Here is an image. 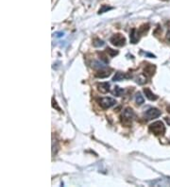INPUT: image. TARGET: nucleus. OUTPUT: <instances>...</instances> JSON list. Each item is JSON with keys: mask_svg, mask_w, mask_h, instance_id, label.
<instances>
[{"mask_svg": "<svg viewBox=\"0 0 170 187\" xmlns=\"http://www.w3.org/2000/svg\"><path fill=\"white\" fill-rule=\"evenodd\" d=\"M140 34L138 32L137 29H132L130 33V41L131 44H137L138 41L140 40Z\"/></svg>", "mask_w": 170, "mask_h": 187, "instance_id": "7", "label": "nucleus"}, {"mask_svg": "<svg viewBox=\"0 0 170 187\" xmlns=\"http://www.w3.org/2000/svg\"><path fill=\"white\" fill-rule=\"evenodd\" d=\"M63 34H64L63 32H57V33H56V36H57L58 38H59V37H63Z\"/></svg>", "mask_w": 170, "mask_h": 187, "instance_id": "22", "label": "nucleus"}, {"mask_svg": "<svg viewBox=\"0 0 170 187\" xmlns=\"http://www.w3.org/2000/svg\"><path fill=\"white\" fill-rule=\"evenodd\" d=\"M165 121L167 122V124L170 126V118H169V117H165Z\"/></svg>", "mask_w": 170, "mask_h": 187, "instance_id": "23", "label": "nucleus"}, {"mask_svg": "<svg viewBox=\"0 0 170 187\" xmlns=\"http://www.w3.org/2000/svg\"><path fill=\"white\" fill-rule=\"evenodd\" d=\"M104 45H105V42L98 38L93 39V46L95 47H100V46H103Z\"/></svg>", "mask_w": 170, "mask_h": 187, "instance_id": "13", "label": "nucleus"}, {"mask_svg": "<svg viewBox=\"0 0 170 187\" xmlns=\"http://www.w3.org/2000/svg\"><path fill=\"white\" fill-rule=\"evenodd\" d=\"M166 110H167V113H169V114H170V106H167Z\"/></svg>", "mask_w": 170, "mask_h": 187, "instance_id": "24", "label": "nucleus"}, {"mask_svg": "<svg viewBox=\"0 0 170 187\" xmlns=\"http://www.w3.org/2000/svg\"><path fill=\"white\" fill-rule=\"evenodd\" d=\"M149 24H143L141 27L138 29V32H139V34L140 35L142 36V35H144V34H146L148 30H149Z\"/></svg>", "mask_w": 170, "mask_h": 187, "instance_id": "12", "label": "nucleus"}, {"mask_svg": "<svg viewBox=\"0 0 170 187\" xmlns=\"http://www.w3.org/2000/svg\"><path fill=\"white\" fill-rule=\"evenodd\" d=\"M123 93H124V90L120 87H118V86H115L114 87V90L113 92V95L114 96H116V97H121L123 95Z\"/></svg>", "mask_w": 170, "mask_h": 187, "instance_id": "14", "label": "nucleus"}, {"mask_svg": "<svg viewBox=\"0 0 170 187\" xmlns=\"http://www.w3.org/2000/svg\"><path fill=\"white\" fill-rule=\"evenodd\" d=\"M110 75V71L106 70V67L105 68H102V69H99L97 73H96V76L97 78H100V79H104V78H107Z\"/></svg>", "mask_w": 170, "mask_h": 187, "instance_id": "11", "label": "nucleus"}, {"mask_svg": "<svg viewBox=\"0 0 170 187\" xmlns=\"http://www.w3.org/2000/svg\"><path fill=\"white\" fill-rule=\"evenodd\" d=\"M52 106H53V108H56L58 110H59V112H62V110H61V108H59L58 105H57V102L54 100V99H52Z\"/></svg>", "mask_w": 170, "mask_h": 187, "instance_id": "20", "label": "nucleus"}, {"mask_svg": "<svg viewBox=\"0 0 170 187\" xmlns=\"http://www.w3.org/2000/svg\"><path fill=\"white\" fill-rule=\"evenodd\" d=\"M106 52L110 56V57H114L118 54V51L117 50H114L112 48H110V47H107L106 48Z\"/></svg>", "mask_w": 170, "mask_h": 187, "instance_id": "18", "label": "nucleus"}, {"mask_svg": "<svg viewBox=\"0 0 170 187\" xmlns=\"http://www.w3.org/2000/svg\"><path fill=\"white\" fill-rule=\"evenodd\" d=\"M144 97L143 96L141 95V93H137V95H136V103H137L138 105H142L144 103Z\"/></svg>", "mask_w": 170, "mask_h": 187, "instance_id": "17", "label": "nucleus"}, {"mask_svg": "<svg viewBox=\"0 0 170 187\" xmlns=\"http://www.w3.org/2000/svg\"><path fill=\"white\" fill-rule=\"evenodd\" d=\"M98 55H99V57H100V58H99L100 59H102V61H103L104 63H108V59H107V57L104 55V53H102V52L100 53V52H98Z\"/></svg>", "mask_w": 170, "mask_h": 187, "instance_id": "19", "label": "nucleus"}, {"mask_svg": "<svg viewBox=\"0 0 170 187\" xmlns=\"http://www.w3.org/2000/svg\"><path fill=\"white\" fill-rule=\"evenodd\" d=\"M133 117H134V113H133V110L130 107L126 108L123 110V114L121 115V124L125 127H131L132 124V120H133Z\"/></svg>", "mask_w": 170, "mask_h": 187, "instance_id": "1", "label": "nucleus"}, {"mask_svg": "<svg viewBox=\"0 0 170 187\" xmlns=\"http://www.w3.org/2000/svg\"><path fill=\"white\" fill-rule=\"evenodd\" d=\"M130 78H131V76L127 75V73H123V72H119L118 71L114 76L113 80L114 81H120V80H126V79H130Z\"/></svg>", "mask_w": 170, "mask_h": 187, "instance_id": "8", "label": "nucleus"}, {"mask_svg": "<svg viewBox=\"0 0 170 187\" xmlns=\"http://www.w3.org/2000/svg\"><path fill=\"white\" fill-rule=\"evenodd\" d=\"M110 42L115 46H123L126 44V38L122 35L121 33H116L113 35L110 39Z\"/></svg>", "mask_w": 170, "mask_h": 187, "instance_id": "3", "label": "nucleus"}, {"mask_svg": "<svg viewBox=\"0 0 170 187\" xmlns=\"http://www.w3.org/2000/svg\"><path fill=\"white\" fill-rule=\"evenodd\" d=\"M156 71V66L154 64H150V63H147L146 66L144 67V75L148 76V78H150L153 75L155 74Z\"/></svg>", "mask_w": 170, "mask_h": 187, "instance_id": "6", "label": "nucleus"}, {"mask_svg": "<svg viewBox=\"0 0 170 187\" xmlns=\"http://www.w3.org/2000/svg\"><path fill=\"white\" fill-rule=\"evenodd\" d=\"M148 131L156 136H163L165 132V127L162 121H156L149 125Z\"/></svg>", "mask_w": 170, "mask_h": 187, "instance_id": "2", "label": "nucleus"}, {"mask_svg": "<svg viewBox=\"0 0 170 187\" xmlns=\"http://www.w3.org/2000/svg\"><path fill=\"white\" fill-rule=\"evenodd\" d=\"M161 110H158L157 108H150L148 109L146 114H144V116L147 117V119H148V120H151V119H155L157 117H159L161 115Z\"/></svg>", "mask_w": 170, "mask_h": 187, "instance_id": "5", "label": "nucleus"}, {"mask_svg": "<svg viewBox=\"0 0 170 187\" xmlns=\"http://www.w3.org/2000/svg\"><path fill=\"white\" fill-rule=\"evenodd\" d=\"M166 39L168 41H170V25H169V28H168V30H167V35H166Z\"/></svg>", "mask_w": 170, "mask_h": 187, "instance_id": "21", "label": "nucleus"}, {"mask_svg": "<svg viewBox=\"0 0 170 187\" xmlns=\"http://www.w3.org/2000/svg\"><path fill=\"white\" fill-rule=\"evenodd\" d=\"M97 90L101 93H107L110 92V83L109 82H100L97 83Z\"/></svg>", "mask_w": 170, "mask_h": 187, "instance_id": "9", "label": "nucleus"}, {"mask_svg": "<svg viewBox=\"0 0 170 187\" xmlns=\"http://www.w3.org/2000/svg\"><path fill=\"white\" fill-rule=\"evenodd\" d=\"M147 78H148V76H146L144 74H143V75H140L138 78H137V80H136V82L142 85V84H144V83L147 82Z\"/></svg>", "mask_w": 170, "mask_h": 187, "instance_id": "15", "label": "nucleus"}, {"mask_svg": "<svg viewBox=\"0 0 170 187\" xmlns=\"http://www.w3.org/2000/svg\"><path fill=\"white\" fill-rule=\"evenodd\" d=\"M110 10H113V8L112 7H109L108 5H103L101 8H100V10L98 11V13L101 14V13H104V12H107L108 11H110Z\"/></svg>", "mask_w": 170, "mask_h": 187, "instance_id": "16", "label": "nucleus"}, {"mask_svg": "<svg viewBox=\"0 0 170 187\" xmlns=\"http://www.w3.org/2000/svg\"><path fill=\"white\" fill-rule=\"evenodd\" d=\"M98 103L102 109L106 110V109H109L110 107L114 106L116 104V100L112 97H103V98L98 99Z\"/></svg>", "mask_w": 170, "mask_h": 187, "instance_id": "4", "label": "nucleus"}, {"mask_svg": "<svg viewBox=\"0 0 170 187\" xmlns=\"http://www.w3.org/2000/svg\"><path fill=\"white\" fill-rule=\"evenodd\" d=\"M144 95H146L147 98L151 101H155L158 99V96H156L155 93H153V92L149 88H144Z\"/></svg>", "mask_w": 170, "mask_h": 187, "instance_id": "10", "label": "nucleus"}]
</instances>
